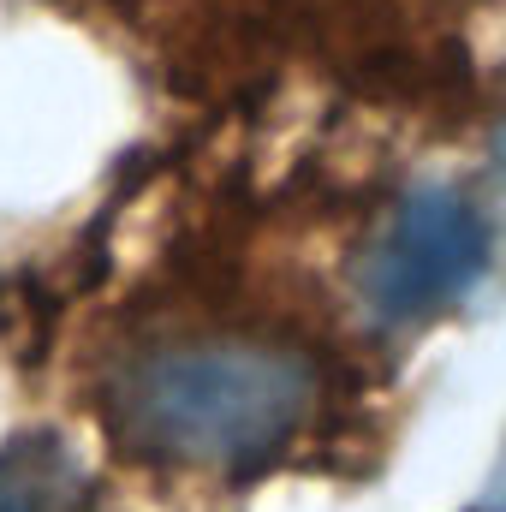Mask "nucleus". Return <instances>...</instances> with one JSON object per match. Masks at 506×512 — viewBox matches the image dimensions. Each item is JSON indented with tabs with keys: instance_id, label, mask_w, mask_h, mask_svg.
Returning <instances> with one entry per match:
<instances>
[{
	"instance_id": "f257e3e1",
	"label": "nucleus",
	"mask_w": 506,
	"mask_h": 512,
	"mask_svg": "<svg viewBox=\"0 0 506 512\" xmlns=\"http://www.w3.org/2000/svg\"><path fill=\"white\" fill-rule=\"evenodd\" d=\"M316 370L251 334H197L131 352L108 387V429L137 459L179 471H256L310 423Z\"/></svg>"
},
{
	"instance_id": "20e7f679",
	"label": "nucleus",
	"mask_w": 506,
	"mask_h": 512,
	"mask_svg": "<svg viewBox=\"0 0 506 512\" xmlns=\"http://www.w3.org/2000/svg\"><path fill=\"white\" fill-rule=\"evenodd\" d=\"M471 512H483V507H471Z\"/></svg>"
},
{
	"instance_id": "7ed1b4c3",
	"label": "nucleus",
	"mask_w": 506,
	"mask_h": 512,
	"mask_svg": "<svg viewBox=\"0 0 506 512\" xmlns=\"http://www.w3.org/2000/svg\"><path fill=\"white\" fill-rule=\"evenodd\" d=\"M0 512H90V477L54 435L0 447Z\"/></svg>"
},
{
	"instance_id": "f03ea898",
	"label": "nucleus",
	"mask_w": 506,
	"mask_h": 512,
	"mask_svg": "<svg viewBox=\"0 0 506 512\" xmlns=\"http://www.w3.org/2000/svg\"><path fill=\"white\" fill-rule=\"evenodd\" d=\"M489 268V221L459 191H417L387 221L364 268V292L381 322H423L459 304Z\"/></svg>"
}]
</instances>
